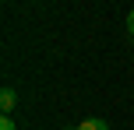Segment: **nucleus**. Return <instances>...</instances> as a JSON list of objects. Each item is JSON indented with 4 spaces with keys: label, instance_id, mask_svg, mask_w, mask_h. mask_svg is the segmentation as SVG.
<instances>
[{
    "label": "nucleus",
    "instance_id": "obj_1",
    "mask_svg": "<svg viewBox=\"0 0 134 130\" xmlns=\"http://www.w3.org/2000/svg\"><path fill=\"white\" fill-rule=\"evenodd\" d=\"M0 106H4V113H11L14 106H18V91H14V88H4V91H0Z\"/></svg>",
    "mask_w": 134,
    "mask_h": 130
},
{
    "label": "nucleus",
    "instance_id": "obj_2",
    "mask_svg": "<svg viewBox=\"0 0 134 130\" xmlns=\"http://www.w3.org/2000/svg\"><path fill=\"white\" fill-rule=\"evenodd\" d=\"M78 130H109V123H106V120H99V116H88V120H81V123H78Z\"/></svg>",
    "mask_w": 134,
    "mask_h": 130
},
{
    "label": "nucleus",
    "instance_id": "obj_3",
    "mask_svg": "<svg viewBox=\"0 0 134 130\" xmlns=\"http://www.w3.org/2000/svg\"><path fill=\"white\" fill-rule=\"evenodd\" d=\"M0 130H18V123H14L11 116H4V120H0Z\"/></svg>",
    "mask_w": 134,
    "mask_h": 130
},
{
    "label": "nucleus",
    "instance_id": "obj_4",
    "mask_svg": "<svg viewBox=\"0 0 134 130\" xmlns=\"http://www.w3.org/2000/svg\"><path fill=\"white\" fill-rule=\"evenodd\" d=\"M127 32H131V39H134V11L127 14Z\"/></svg>",
    "mask_w": 134,
    "mask_h": 130
}]
</instances>
